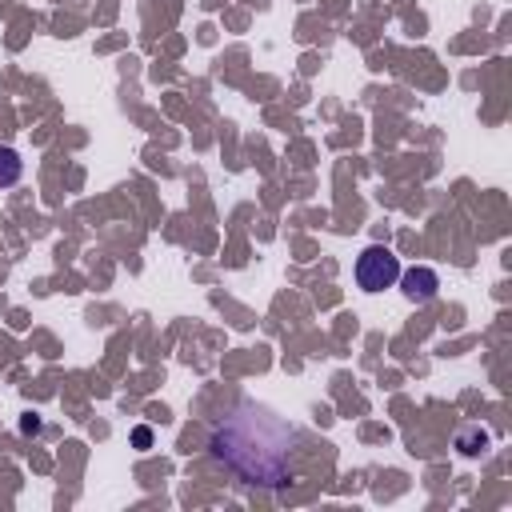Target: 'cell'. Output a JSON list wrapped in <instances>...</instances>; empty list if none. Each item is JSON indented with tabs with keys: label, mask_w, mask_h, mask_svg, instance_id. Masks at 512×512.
Instances as JSON below:
<instances>
[{
	"label": "cell",
	"mask_w": 512,
	"mask_h": 512,
	"mask_svg": "<svg viewBox=\"0 0 512 512\" xmlns=\"http://www.w3.org/2000/svg\"><path fill=\"white\" fill-rule=\"evenodd\" d=\"M212 460L248 488L296 480V428L264 404H236L208 436Z\"/></svg>",
	"instance_id": "1"
},
{
	"label": "cell",
	"mask_w": 512,
	"mask_h": 512,
	"mask_svg": "<svg viewBox=\"0 0 512 512\" xmlns=\"http://www.w3.org/2000/svg\"><path fill=\"white\" fill-rule=\"evenodd\" d=\"M396 276H400V260L392 256V248L368 244V248L360 252V260H356V284H360L364 292H384V288L396 284Z\"/></svg>",
	"instance_id": "2"
},
{
	"label": "cell",
	"mask_w": 512,
	"mask_h": 512,
	"mask_svg": "<svg viewBox=\"0 0 512 512\" xmlns=\"http://www.w3.org/2000/svg\"><path fill=\"white\" fill-rule=\"evenodd\" d=\"M396 284H400V292H404L408 304H428V300L440 292V276H436V268H428V264L400 268Z\"/></svg>",
	"instance_id": "3"
},
{
	"label": "cell",
	"mask_w": 512,
	"mask_h": 512,
	"mask_svg": "<svg viewBox=\"0 0 512 512\" xmlns=\"http://www.w3.org/2000/svg\"><path fill=\"white\" fill-rule=\"evenodd\" d=\"M24 180V160L12 144H0V192L4 188H16Z\"/></svg>",
	"instance_id": "4"
},
{
	"label": "cell",
	"mask_w": 512,
	"mask_h": 512,
	"mask_svg": "<svg viewBox=\"0 0 512 512\" xmlns=\"http://www.w3.org/2000/svg\"><path fill=\"white\" fill-rule=\"evenodd\" d=\"M484 444H488L484 432H464V436H460V452H464V456H476Z\"/></svg>",
	"instance_id": "5"
},
{
	"label": "cell",
	"mask_w": 512,
	"mask_h": 512,
	"mask_svg": "<svg viewBox=\"0 0 512 512\" xmlns=\"http://www.w3.org/2000/svg\"><path fill=\"white\" fill-rule=\"evenodd\" d=\"M132 440H136V448H148V444H152V432H148V428H136Z\"/></svg>",
	"instance_id": "6"
}]
</instances>
